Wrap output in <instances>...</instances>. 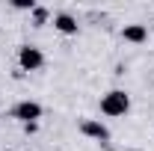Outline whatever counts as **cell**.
<instances>
[{"label": "cell", "instance_id": "obj_1", "mask_svg": "<svg viewBox=\"0 0 154 151\" xmlns=\"http://www.w3.org/2000/svg\"><path fill=\"white\" fill-rule=\"evenodd\" d=\"M131 110V95L125 89H110V92L101 98V113L110 116V119H119V116H128Z\"/></svg>", "mask_w": 154, "mask_h": 151}, {"label": "cell", "instance_id": "obj_2", "mask_svg": "<svg viewBox=\"0 0 154 151\" xmlns=\"http://www.w3.org/2000/svg\"><path fill=\"white\" fill-rule=\"evenodd\" d=\"M18 65L24 71H38L45 65V54L38 48H33V45H21L18 48Z\"/></svg>", "mask_w": 154, "mask_h": 151}, {"label": "cell", "instance_id": "obj_3", "mask_svg": "<svg viewBox=\"0 0 154 151\" xmlns=\"http://www.w3.org/2000/svg\"><path fill=\"white\" fill-rule=\"evenodd\" d=\"M42 104L38 101H18L15 107H12V119H18L21 125H30V122H38L42 119Z\"/></svg>", "mask_w": 154, "mask_h": 151}, {"label": "cell", "instance_id": "obj_4", "mask_svg": "<svg viewBox=\"0 0 154 151\" xmlns=\"http://www.w3.org/2000/svg\"><path fill=\"white\" fill-rule=\"evenodd\" d=\"M80 133L95 139V142H110V128L104 122H98V119H83L80 122Z\"/></svg>", "mask_w": 154, "mask_h": 151}, {"label": "cell", "instance_id": "obj_5", "mask_svg": "<svg viewBox=\"0 0 154 151\" xmlns=\"http://www.w3.org/2000/svg\"><path fill=\"white\" fill-rule=\"evenodd\" d=\"M54 27H57L62 36H77V30H80L77 18L68 15V12H57V15H54Z\"/></svg>", "mask_w": 154, "mask_h": 151}, {"label": "cell", "instance_id": "obj_6", "mask_svg": "<svg viewBox=\"0 0 154 151\" xmlns=\"http://www.w3.org/2000/svg\"><path fill=\"white\" fill-rule=\"evenodd\" d=\"M122 39L131 42V45H145V42H148V27H145V24H128V27L122 30Z\"/></svg>", "mask_w": 154, "mask_h": 151}, {"label": "cell", "instance_id": "obj_7", "mask_svg": "<svg viewBox=\"0 0 154 151\" xmlns=\"http://www.w3.org/2000/svg\"><path fill=\"white\" fill-rule=\"evenodd\" d=\"M30 15H33V24H36V27L48 24V9H45V6H36V9L30 12Z\"/></svg>", "mask_w": 154, "mask_h": 151}, {"label": "cell", "instance_id": "obj_8", "mask_svg": "<svg viewBox=\"0 0 154 151\" xmlns=\"http://www.w3.org/2000/svg\"><path fill=\"white\" fill-rule=\"evenodd\" d=\"M12 6L21 9V12H33V9H36V3H33V0H12Z\"/></svg>", "mask_w": 154, "mask_h": 151}, {"label": "cell", "instance_id": "obj_9", "mask_svg": "<svg viewBox=\"0 0 154 151\" xmlns=\"http://www.w3.org/2000/svg\"><path fill=\"white\" fill-rule=\"evenodd\" d=\"M38 131V122H30V125H24V133H36Z\"/></svg>", "mask_w": 154, "mask_h": 151}]
</instances>
